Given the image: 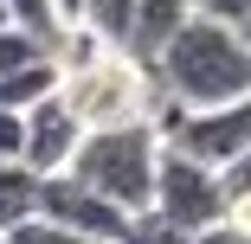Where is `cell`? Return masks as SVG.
Listing matches in <instances>:
<instances>
[{"instance_id":"obj_1","label":"cell","mask_w":251,"mask_h":244,"mask_svg":"<svg viewBox=\"0 0 251 244\" xmlns=\"http://www.w3.org/2000/svg\"><path fill=\"white\" fill-rule=\"evenodd\" d=\"M65 58V103L90 122V129H116V122H155V110L168 103L155 65H142L135 52H116V45L90 39L84 26L65 32L58 45Z\"/></svg>"},{"instance_id":"obj_2","label":"cell","mask_w":251,"mask_h":244,"mask_svg":"<svg viewBox=\"0 0 251 244\" xmlns=\"http://www.w3.org/2000/svg\"><path fill=\"white\" fill-rule=\"evenodd\" d=\"M155 77L168 103H187V110L238 103V96H251V32L219 13H193L180 39L161 52Z\"/></svg>"},{"instance_id":"obj_3","label":"cell","mask_w":251,"mask_h":244,"mask_svg":"<svg viewBox=\"0 0 251 244\" xmlns=\"http://www.w3.org/2000/svg\"><path fill=\"white\" fill-rule=\"evenodd\" d=\"M161 155H168V135L155 122H116V129H90L65 174L97 186L123 212H148L155 206V180H161Z\"/></svg>"},{"instance_id":"obj_4","label":"cell","mask_w":251,"mask_h":244,"mask_svg":"<svg viewBox=\"0 0 251 244\" xmlns=\"http://www.w3.org/2000/svg\"><path fill=\"white\" fill-rule=\"evenodd\" d=\"M155 129L168 135V148L206 161V167H232L238 155H251V96L238 103H213V110H187V103H161Z\"/></svg>"},{"instance_id":"obj_5","label":"cell","mask_w":251,"mask_h":244,"mask_svg":"<svg viewBox=\"0 0 251 244\" xmlns=\"http://www.w3.org/2000/svg\"><path fill=\"white\" fill-rule=\"evenodd\" d=\"M155 212L168 225H180V231H200V225L226 219V180H219V167L168 148L161 155V180H155Z\"/></svg>"},{"instance_id":"obj_6","label":"cell","mask_w":251,"mask_h":244,"mask_svg":"<svg viewBox=\"0 0 251 244\" xmlns=\"http://www.w3.org/2000/svg\"><path fill=\"white\" fill-rule=\"evenodd\" d=\"M39 219H52V225H65V231H77L90 244H129V231H135V212H123L116 200H103V193L84 186L77 174H52L45 180Z\"/></svg>"},{"instance_id":"obj_7","label":"cell","mask_w":251,"mask_h":244,"mask_svg":"<svg viewBox=\"0 0 251 244\" xmlns=\"http://www.w3.org/2000/svg\"><path fill=\"white\" fill-rule=\"evenodd\" d=\"M84 135H90V122L65 103V90L58 96H45L39 110H26V167L32 174H65L71 161H77V148H84Z\"/></svg>"},{"instance_id":"obj_8","label":"cell","mask_w":251,"mask_h":244,"mask_svg":"<svg viewBox=\"0 0 251 244\" xmlns=\"http://www.w3.org/2000/svg\"><path fill=\"white\" fill-rule=\"evenodd\" d=\"M200 13V0H135V32H129V52L142 65H161V52L180 39V26Z\"/></svg>"},{"instance_id":"obj_9","label":"cell","mask_w":251,"mask_h":244,"mask_svg":"<svg viewBox=\"0 0 251 244\" xmlns=\"http://www.w3.org/2000/svg\"><path fill=\"white\" fill-rule=\"evenodd\" d=\"M58 90H65V58L45 52V58H32V65L0 77V110H39L45 96H58Z\"/></svg>"},{"instance_id":"obj_10","label":"cell","mask_w":251,"mask_h":244,"mask_svg":"<svg viewBox=\"0 0 251 244\" xmlns=\"http://www.w3.org/2000/svg\"><path fill=\"white\" fill-rule=\"evenodd\" d=\"M39 193H45V174H32L26 161H0V231L39 219Z\"/></svg>"},{"instance_id":"obj_11","label":"cell","mask_w":251,"mask_h":244,"mask_svg":"<svg viewBox=\"0 0 251 244\" xmlns=\"http://www.w3.org/2000/svg\"><path fill=\"white\" fill-rule=\"evenodd\" d=\"M77 26H84L90 39L116 45V52H129V32H135V0H90Z\"/></svg>"},{"instance_id":"obj_12","label":"cell","mask_w":251,"mask_h":244,"mask_svg":"<svg viewBox=\"0 0 251 244\" xmlns=\"http://www.w3.org/2000/svg\"><path fill=\"white\" fill-rule=\"evenodd\" d=\"M45 52H58L45 32L20 26V20H13V26H0V77H7V71H20V65H32V58H45Z\"/></svg>"},{"instance_id":"obj_13","label":"cell","mask_w":251,"mask_h":244,"mask_svg":"<svg viewBox=\"0 0 251 244\" xmlns=\"http://www.w3.org/2000/svg\"><path fill=\"white\" fill-rule=\"evenodd\" d=\"M13 7V20L20 26H32V32H45L52 45H65V20H58V0H7Z\"/></svg>"},{"instance_id":"obj_14","label":"cell","mask_w":251,"mask_h":244,"mask_svg":"<svg viewBox=\"0 0 251 244\" xmlns=\"http://www.w3.org/2000/svg\"><path fill=\"white\" fill-rule=\"evenodd\" d=\"M219 180H226V212L251 225V155H238L232 167H219Z\"/></svg>"},{"instance_id":"obj_15","label":"cell","mask_w":251,"mask_h":244,"mask_svg":"<svg viewBox=\"0 0 251 244\" xmlns=\"http://www.w3.org/2000/svg\"><path fill=\"white\" fill-rule=\"evenodd\" d=\"M0 161H26V110H0Z\"/></svg>"},{"instance_id":"obj_16","label":"cell","mask_w":251,"mask_h":244,"mask_svg":"<svg viewBox=\"0 0 251 244\" xmlns=\"http://www.w3.org/2000/svg\"><path fill=\"white\" fill-rule=\"evenodd\" d=\"M193 244H251V225L226 212V219H213V225H200V231H193Z\"/></svg>"},{"instance_id":"obj_17","label":"cell","mask_w":251,"mask_h":244,"mask_svg":"<svg viewBox=\"0 0 251 244\" xmlns=\"http://www.w3.org/2000/svg\"><path fill=\"white\" fill-rule=\"evenodd\" d=\"M84 7H90V0H58V20H65V32L84 20Z\"/></svg>"},{"instance_id":"obj_18","label":"cell","mask_w":251,"mask_h":244,"mask_svg":"<svg viewBox=\"0 0 251 244\" xmlns=\"http://www.w3.org/2000/svg\"><path fill=\"white\" fill-rule=\"evenodd\" d=\"M0 26H13V7H7V0H0Z\"/></svg>"}]
</instances>
